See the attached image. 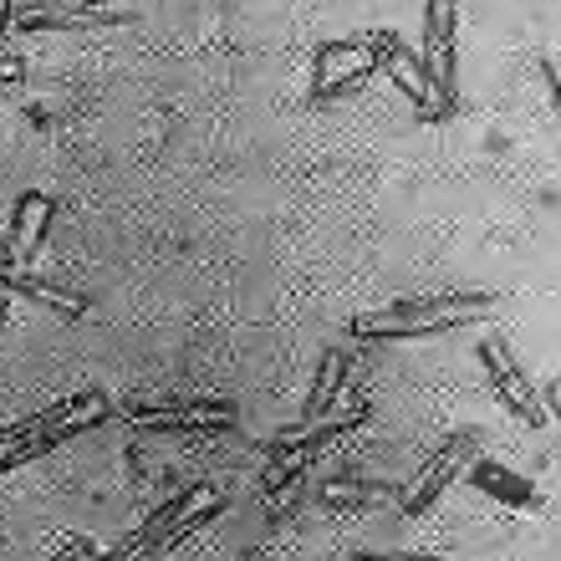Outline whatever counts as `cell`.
Wrapping results in <instances>:
<instances>
[{
    "instance_id": "6da1fadb",
    "label": "cell",
    "mask_w": 561,
    "mask_h": 561,
    "mask_svg": "<svg viewBox=\"0 0 561 561\" xmlns=\"http://www.w3.org/2000/svg\"><path fill=\"white\" fill-rule=\"evenodd\" d=\"M419 72L434 88V118L439 123L455 113V77H459V57H455V11L449 5H428L424 11V57H419Z\"/></svg>"
},
{
    "instance_id": "7a4b0ae2",
    "label": "cell",
    "mask_w": 561,
    "mask_h": 561,
    "mask_svg": "<svg viewBox=\"0 0 561 561\" xmlns=\"http://www.w3.org/2000/svg\"><path fill=\"white\" fill-rule=\"evenodd\" d=\"M480 363H485V373H490V388H495V399H501L505 409H511V414L526 419L531 428L547 424V409L536 403V383L526 378V368L516 363L511 342H505V337L480 342Z\"/></svg>"
},
{
    "instance_id": "3957f363",
    "label": "cell",
    "mask_w": 561,
    "mask_h": 561,
    "mask_svg": "<svg viewBox=\"0 0 561 561\" xmlns=\"http://www.w3.org/2000/svg\"><path fill=\"white\" fill-rule=\"evenodd\" d=\"M495 307L490 291H455V296H409V301H393V307L373 311V317H357L353 327H393V322H439V317H485Z\"/></svg>"
},
{
    "instance_id": "277c9868",
    "label": "cell",
    "mask_w": 561,
    "mask_h": 561,
    "mask_svg": "<svg viewBox=\"0 0 561 561\" xmlns=\"http://www.w3.org/2000/svg\"><path fill=\"white\" fill-rule=\"evenodd\" d=\"M368 419V403H357V409H347L342 419H332V424H322L317 434H307L301 444H276V465H271L266 474V495H276V490H286V480H296V474L307 470L317 455H327L332 444L342 439V434H353L357 424Z\"/></svg>"
},
{
    "instance_id": "5b68a950",
    "label": "cell",
    "mask_w": 561,
    "mask_h": 561,
    "mask_svg": "<svg viewBox=\"0 0 561 561\" xmlns=\"http://www.w3.org/2000/svg\"><path fill=\"white\" fill-rule=\"evenodd\" d=\"M474 455V434H455L449 444H439V455L428 459L424 470H419V480H414V495L403 501V516H424L428 505L439 501V490L449 485L459 474V465Z\"/></svg>"
},
{
    "instance_id": "8992f818",
    "label": "cell",
    "mask_w": 561,
    "mask_h": 561,
    "mask_svg": "<svg viewBox=\"0 0 561 561\" xmlns=\"http://www.w3.org/2000/svg\"><path fill=\"white\" fill-rule=\"evenodd\" d=\"M103 419H107V409H98V414H82V419H67V424H57V428H42V434L21 439L15 449H0V474L15 470V465H26V459H36V455H51L57 444L77 439V434H88V428H92V424H103Z\"/></svg>"
},
{
    "instance_id": "52a82bcc",
    "label": "cell",
    "mask_w": 561,
    "mask_h": 561,
    "mask_svg": "<svg viewBox=\"0 0 561 561\" xmlns=\"http://www.w3.org/2000/svg\"><path fill=\"white\" fill-rule=\"evenodd\" d=\"M98 409H103V393H77V399H67V403H51L46 414H31V419H21V424L0 428V449H15L21 439H31V434H42V428H57V424H67V419L98 414Z\"/></svg>"
},
{
    "instance_id": "ba28073f",
    "label": "cell",
    "mask_w": 561,
    "mask_h": 561,
    "mask_svg": "<svg viewBox=\"0 0 561 561\" xmlns=\"http://www.w3.org/2000/svg\"><path fill=\"white\" fill-rule=\"evenodd\" d=\"M0 291L42 301V307H51L57 317H82V311H88V296H77V291H67L57 280H42V276H11V271H0Z\"/></svg>"
},
{
    "instance_id": "9c48e42d",
    "label": "cell",
    "mask_w": 561,
    "mask_h": 561,
    "mask_svg": "<svg viewBox=\"0 0 561 561\" xmlns=\"http://www.w3.org/2000/svg\"><path fill=\"white\" fill-rule=\"evenodd\" d=\"M46 220H51V199L46 194H21L15 199V215H11V236L21 240V261L36 266V255H42V240H46Z\"/></svg>"
},
{
    "instance_id": "30bf717a",
    "label": "cell",
    "mask_w": 561,
    "mask_h": 561,
    "mask_svg": "<svg viewBox=\"0 0 561 561\" xmlns=\"http://www.w3.org/2000/svg\"><path fill=\"white\" fill-rule=\"evenodd\" d=\"M470 480L485 490V495L505 501V505H520V511H541V495H536V485H526L520 474H511L505 465H495V459H480Z\"/></svg>"
},
{
    "instance_id": "8fae6325",
    "label": "cell",
    "mask_w": 561,
    "mask_h": 561,
    "mask_svg": "<svg viewBox=\"0 0 561 561\" xmlns=\"http://www.w3.org/2000/svg\"><path fill=\"white\" fill-rule=\"evenodd\" d=\"M128 419H230L236 424V403L225 399H179V403H128Z\"/></svg>"
},
{
    "instance_id": "7c38bea8",
    "label": "cell",
    "mask_w": 561,
    "mask_h": 561,
    "mask_svg": "<svg viewBox=\"0 0 561 561\" xmlns=\"http://www.w3.org/2000/svg\"><path fill=\"white\" fill-rule=\"evenodd\" d=\"M342 383H347V357L342 353H327L322 357V373H317V383H311V399H307V414H301V424H317V419L337 403Z\"/></svg>"
},
{
    "instance_id": "4fadbf2b",
    "label": "cell",
    "mask_w": 561,
    "mask_h": 561,
    "mask_svg": "<svg viewBox=\"0 0 561 561\" xmlns=\"http://www.w3.org/2000/svg\"><path fill=\"white\" fill-rule=\"evenodd\" d=\"M144 434H174V439H209V434H225L230 419H144Z\"/></svg>"
},
{
    "instance_id": "5bb4252c",
    "label": "cell",
    "mask_w": 561,
    "mask_h": 561,
    "mask_svg": "<svg viewBox=\"0 0 561 561\" xmlns=\"http://www.w3.org/2000/svg\"><path fill=\"white\" fill-rule=\"evenodd\" d=\"M51 561H92V541H72V547H61Z\"/></svg>"
},
{
    "instance_id": "9a60e30c",
    "label": "cell",
    "mask_w": 561,
    "mask_h": 561,
    "mask_svg": "<svg viewBox=\"0 0 561 561\" xmlns=\"http://www.w3.org/2000/svg\"><path fill=\"white\" fill-rule=\"evenodd\" d=\"M21 72H26V61L21 57H0V82H15Z\"/></svg>"
},
{
    "instance_id": "2e32d148",
    "label": "cell",
    "mask_w": 561,
    "mask_h": 561,
    "mask_svg": "<svg viewBox=\"0 0 561 561\" xmlns=\"http://www.w3.org/2000/svg\"><path fill=\"white\" fill-rule=\"evenodd\" d=\"M363 561H434V557H363Z\"/></svg>"
}]
</instances>
